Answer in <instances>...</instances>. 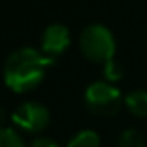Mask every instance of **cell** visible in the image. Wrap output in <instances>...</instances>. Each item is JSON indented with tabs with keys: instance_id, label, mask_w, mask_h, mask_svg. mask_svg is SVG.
I'll return each instance as SVG.
<instances>
[{
	"instance_id": "8992f818",
	"label": "cell",
	"mask_w": 147,
	"mask_h": 147,
	"mask_svg": "<svg viewBox=\"0 0 147 147\" xmlns=\"http://www.w3.org/2000/svg\"><path fill=\"white\" fill-rule=\"evenodd\" d=\"M125 108L134 117H147V91L132 90L125 95Z\"/></svg>"
},
{
	"instance_id": "7a4b0ae2",
	"label": "cell",
	"mask_w": 147,
	"mask_h": 147,
	"mask_svg": "<svg viewBox=\"0 0 147 147\" xmlns=\"http://www.w3.org/2000/svg\"><path fill=\"white\" fill-rule=\"evenodd\" d=\"M78 49L86 60L102 67L108 82H117L121 78V69L115 63V39L114 34L102 24H90L80 32Z\"/></svg>"
},
{
	"instance_id": "9c48e42d",
	"label": "cell",
	"mask_w": 147,
	"mask_h": 147,
	"mask_svg": "<svg viewBox=\"0 0 147 147\" xmlns=\"http://www.w3.org/2000/svg\"><path fill=\"white\" fill-rule=\"evenodd\" d=\"M0 147H26L21 134L15 130V127H4L0 130Z\"/></svg>"
},
{
	"instance_id": "6da1fadb",
	"label": "cell",
	"mask_w": 147,
	"mask_h": 147,
	"mask_svg": "<svg viewBox=\"0 0 147 147\" xmlns=\"http://www.w3.org/2000/svg\"><path fill=\"white\" fill-rule=\"evenodd\" d=\"M54 60L41 50L21 47L9 54L4 63V82L15 93H26L39 86Z\"/></svg>"
},
{
	"instance_id": "277c9868",
	"label": "cell",
	"mask_w": 147,
	"mask_h": 147,
	"mask_svg": "<svg viewBox=\"0 0 147 147\" xmlns=\"http://www.w3.org/2000/svg\"><path fill=\"white\" fill-rule=\"evenodd\" d=\"M11 123H13L17 129L24 130V132L39 134L49 127L50 112L45 104L36 102V100H28V102H22L21 106L11 114Z\"/></svg>"
},
{
	"instance_id": "3957f363",
	"label": "cell",
	"mask_w": 147,
	"mask_h": 147,
	"mask_svg": "<svg viewBox=\"0 0 147 147\" xmlns=\"http://www.w3.org/2000/svg\"><path fill=\"white\" fill-rule=\"evenodd\" d=\"M84 104L91 114L99 115V117H112L119 112L121 104H125V97L112 82L97 80L86 88Z\"/></svg>"
},
{
	"instance_id": "5b68a950",
	"label": "cell",
	"mask_w": 147,
	"mask_h": 147,
	"mask_svg": "<svg viewBox=\"0 0 147 147\" xmlns=\"http://www.w3.org/2000/svg\"><path fill=\"white\" fill-rule=\"evenodd\" d=\"M71 45V32L65 24H49L41 36V52L49 56L50 60H56L58 56L65 52Z\"/></svg>"
},
{
	"instance_id": "52a82bcc",
	"label": "cell",
	"mask_w": 147,
	"mask_h": 147,
	"mask_svg": "<svg viewBox=\"0 0 147 147\" xmlns=\"http://www.w3.org/2000/svg\"><path fill=\"white\" fill-rule=\"evenodd\" d=\"M67 147H100V138L95 130L86 129V130H80L78 134H75L69 140Z\"/></svg>"
},
{
	"instance_id": "30bf717a",
	"label": "cell",
	"mask_w": 147,
	"mask_h": 147,
	"mask_svg": "<svg viewBox=\"0 0 147 147\" xmlns=\"http://www.w3.org/2000/svg\"><path fill=\"white\" fill-rule=\"evenodd\" d=\"M28 147H60V145H56L52 140H49V138H36V140L30 142Z\"/></svg>"
},
{
	"instance_id": "ba28073f",
	"label": "cell",
	"mask_w": 147,
	"mask_h": 147,
	"mask_svg": "<svg viewBox=\"0 0 147 147\" xmlns=\"http://www.w3.org/2000/svg\"><path fill=\"white\" fill-rule=\"evenodd\" d=\"M117 147H145V140L140 130L136 129H125L119 134Z\"/></svg>"
}]
</instances>
